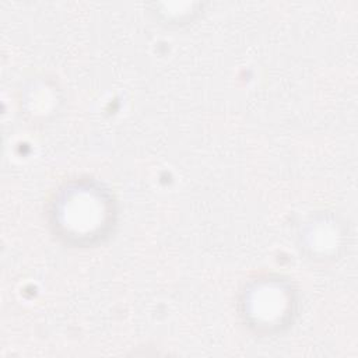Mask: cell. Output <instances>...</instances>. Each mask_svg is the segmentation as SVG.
I'll return each instance as SVG.
<instances>
[{
    "label": "cell",
    "mask_w": 358,
    "mask_h": 358,
    "mask_svg": "<svg viewBox=\"0 0 358 358\" xmlns=\"http://www.w3.org/2000/svg\"><path fill=\"white\" fill-rule=\"evenodd\" d=\"M50 207V227L66 243L88 246L102 242L115 222V201L96 182L80 180L59 189Z\"/></svg>",
    "instance_id": "1"
},
{
    "label": "cell",
    "mask_w": 358,
    "mask_h": 358,
    "mask_svg": "<svg viewBox=\"0 0 358 358\" xmlns=\"http://www.w3.org/2000/svg\"><path fill=\"white\" fill-rule=\"evenodd\" d=\"M259 282L250 289L243 302V316L248 326L259 334L281 331L294 315V299L289 287L271 278Z\"/></svg>",
    "instance_id": "2"
}]
</instances>
